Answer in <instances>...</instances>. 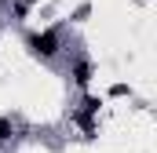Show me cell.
<instances>
[{
	"label": "cell",
	"instance_id": "1",
	"mask_svg": "<svg viewBox=\"0 0 157 153\" xmlns=\"http://www.w3.org/2000/svg\"><path fill=\"white\" fill-rule=\"evenodd\" d=\"M29 47H33V55H55L59 51V40H55V33H37V37H29Z\"/></svg>",
	"mask_w": 157,
	"mask_h": 153
},
{
	"label": "cell",
	"instance_id": "2",
	"mask_svg": "<svg viewBox=\"0 0 157 153\" xmlns=\"http://www.w3.org/2000/svg\"><path fill=\"white\" fill-rule=\"evenodd\" d=\"M73 80H77V84H88V80H91V66H88V62H80L77 69H73Z\"/></svg>",
	"mask_w": 157,
	"mask_h": 153
},
{
	"label": "cell",
	"instance_id": "3",
	"mask_svg": "<svg viewBox=\"0 0 157 153\" xmlns=\"http://www.w3.org/2000/svg\"><path fill=\"white\" fill-rule=\"evenodd\" d=\"M7 135H11V124H7V120H0V139H7Z\"/></svg>",
	"mask_w": 157,
	"mask_h": 153
}]
</instances>
